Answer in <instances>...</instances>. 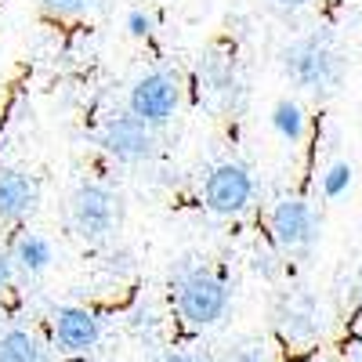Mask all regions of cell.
Listing matches in <instances>:
<instances>
[{"label":"cell","instance_id":"1","mask_svg":"<svg viewBox=\"0 0 362 362\" xmlns=\"http://www.w3.org/2000/svg\"><path fill=\"white\" fill-rule=\"evenodd\" d=\"M279 66H283V76L293 87L308 90L315 98L337 95L341 83H344V69H348L344 54L337 51L329 33H308V37L290 40L279 51Z\"/></svg>","mask_w":362,"mask_h":362},{"label":"cell","instance_id":"2","mask_svg":"<svg viewBox=\"0 0 362 362\" xmlns=\"http://www.w3.org/2000/svg\"><path fill=\"white\" fill-rule=\"evenodd\" d=\"M177 315L189 326H214L225 319L228 305H232V286L228 279L214 276L210 268H189L181 272L177 283Z\"/></svg>","mask_w":362,"mask_h":362},{"label":"cell","instance_id":"3","mask_svg":"<svg viewBox=\"0 0 362 362\" xmlns=\"http://www.w3.org/2000/svg\"><path fill=\"white\" fill-rule=\"evenodd\" d=\"M119 218H124V199H119L116 189L102 185V181L76 185V192L69 199V221L80 239H87V243L109 239L119 228Z\"/></svg>","mask_w":362,"mask_h":362},{"label":"cell","instance_id":"4","mask_svg":"<svg viewBox=\"0 0 362 362\" xmlns=\"http://www.w3.org/2000/svg\"><path fill=\"white\" fill-rule=\"evenodd\" d=\"M181 105V80L170 69H153L134 80L127 95V112L145 119L148 127H163Z\"/></svg>","mask_w":362,"mask_h":362},{"label":"cell","instance_id":"5","mask_svg":"<svg viewBox=\"0 0 362 362\" xmlns=\"http://www.w3.org/2000/svg\"><path fill=\"white\" fill-rule=\"evenodd\" d=\"M102 148L119 163H145L156 156V127H148L134 112H116L102 127Z\"/></svg>","mask_w":362,"mask_h":362},{"label":"cell","instance_id":"6","mask_svg":"<svg viewBox=\"0 0 362 362\" xmlns=\"http://www.w3.org/2000/svg\"><path fill=\"white\" fill-rule=\"evenodd\" d=\"M203 199L210 214H243L254 199V177L243 163H221L206 174V185H203Z\"/></svg>","mask_w":362,"mask_h":362},{"label":"cell","instance_id":"7","mask_svg":"<svg viewBox=\"0 0 362 362\" xmlns=\"http://www.w3.org/2000/svg\"><path fill=\"white\" fill-rule=\"evenodd\" d=\"M268 228H272V239L283 250H308L319 239V218H315L312 203L297 199V196H286L272 206Z\"/></svg>","mask_w":362,"mask_h":362},{"label":"cell","instance_id":"8","mask_svg":"<svg viewBox=\"0 0 362 362\" xmlns=\"http://www.w3.org/2000/svg\"><path fill=\"white\" fill-rule=\"evenodd\" d=\"M51 326H54V341L62 351L69 355H87L102 341V322L95 312H87L80 305H58L54 315H51Z\"/></svg>","mask_w":362,"mask_h":362},{"label":"cell","instance_id":"9","mask_svg":"<svg viewBox=\"0 0 362 362\" xmlns=\"http://www.w3.org/2000/svg\"><path fill=\"white\" fill-rule=\"evenodd\" d=\"M40 185L25 170H0V221H22L37 210Z\"/></svg>","mask_w":362,"mask_h":362},{"label":"cell","instance_id":"10","mask_svg":"<svg viewBox=\"0 0 362 362\" xmlns=\"http://www.w3.org/2000/svg\"><path fill=\"white\" fill-rule=\"evenodd\" d=\"M8 254H11V264L22 272V276H29V279H33V276H44V272L51 268V261H54L51 239H44L40 232H22Z\"/></svg>","mask_w":362,"mask_h":362},{"label":"cell","instance_id":"11","mask_svg":"<svg viewBox=\"0 0 362 362\" xmlns=\"http://www.w3.org/2000/svg\"><path fill=\"white\" fill-rule=\"evenodd\" d=\"M283 329H286V341H312L319 337V308H315V300L308 297H297L290 300V308L283 312Z\"/></svg>","mask_w":362,"mask_h":362},{"label":"cell","instance_id":"12","mask_svg":"<svg viewBox=\"0 0 362 362\" xmlns=\"http://www.w3.org/2000/svg\"><path fill=\"white\" fill-rule=\"evenodd\" d=\"M0 362H44V348L25 326H11L0 334Z\"/></svg>","mask_w":362,"mask_h":362},{"label":"cell","instance_id":"13","mask_svg":"<svg viewBox=\"0 0 362 362\" xmlns=\"http://www.w3.org/2000/svg\"><path fill=\"white\" fill-rule=\"evenodd\" d=\"M221 362H283L279 358V344L276 341H268L261 334L254 337H239L225 348V358Z\"/></svg>","mask_w":362,"mask_h":362},{"label":"cell","instance_id":"14","mask_svg":"<svg viewBox=\"0 0 362 362\" xmlns=\"http://www.w3.org/2000/svg\"><path fill=\"white\" fill-rule=\"evenodd\" d=\"M268 119H272V131H276L279 138H286V141H300V138H305V112H300L297 102H290V98L276 102V109H272Z\"/></svg>","mask_w":362,"mask_h":362},{"label":"cell","instance_id":"15","mask_svg":"<svg viewBox=\"0 0 362 362\" xmlns=\"http://www.w3.org/2000/svg\"><path fill=\"white\" fill-rule=\"evenodd\" d=\"M351 185V163H334L322 174V196L326 199H337L341 192H348Z\"/></svg>","mask_w":362,"mask_h":362},{"label":"cell","instance_id":"16","mask_svg":"<svg viewBox=\"0 0 362 362\" xmlns=\"http://www.w3.org/2000/svg\"><path fill=\"white\" fill-rule=\"evenodd\" d=\"M90 0H40V8L51 15V18H76L87 11Z\"/></svg>","mask_w":362,"mask_h":362},{"label":"cell","instance_id":"17","mask_svg":"<svg viewBox=\"0 0 362 362\" xmlns=\"http://www.w3.org/2000/svg\"><path fill=\"white\" fill-rule=\"evenodd\" d=\"M127 33L131 37H148V33H153V15H148V11H141V8H134L131 15H127Z\"/></svg>","mask_w":362,"mask_h":362},{"label":"cell","instance_id":"18","mask_svg":"<svg viewBox=\"0 0 362 362\" xmlns=\"http://www.w3.org/2000/svg\"><path fill=\"white\" fill-rule=\"evenodd\" d=\"M156 362H214V355H206V351H163Z\"/></svg>","mask_w":362,"mask_h":362},{"label":"cell","instance_id":"19","mask_svg":"<svg viewBox=\"0 0 362 362\" xmlns=\"http://www.w3.org/2000/svg\"><path fill=\"white\" fill-rule=\"evenodd\" d=\"M11 279H15V264H11V254L0 247V290H8L11 286Z\"/></svg>","mask_w":362,"mask_h":362},{"label":"cell","instance_id":"20","mask_svg":"<svg viewBox=\"0 0 362 362\" xmlns=\"http://www.w3.org/2000/svg\"><path fill=\"white\" fill-rule=\"evenodd\" d=\"M268 8H276V11H300V8H308L315 4V0H264Z\"/></svg>","mask_w":362,"mask_h":362}]
</instances>
